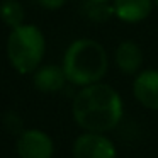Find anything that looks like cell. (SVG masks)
<instances>
[{"instance_id": "cell-1", "label": "cell", "mask_w": 158, "mask_h": 158, "mask_svg": "<svg viewBox=\"0 0 158 158\" xmlns=\"http://www.w3.org/2000/svg\"><path fill=\"white\" fill-rule=\"evenodd\" d=\"M73 119L85 133L104 134L123 119V99L110 85L94 83L83 87L72 104Z\"/></svg>"}, {"instance_id": "cell-2", "label": "cell", "mask_w": 158, "mask_h": 158, "mask_svg": "<svg viewBox=\"0 0 158 158\" xmlns=\"http://www.w3.org/2000/svg\"><path fill=\"white\" fill-rule=\"evenodd\" d=\"M109 60L102 44L94 39H77L63 58V72L73 85L89 87L99 83L107 73Z\"/></svg>"}, {"instance_id": "cell-3", "label": "cell", "mask_w": 158, "mask_h": 158, "mask_svg": "<svg viewBox=\"0 0 158 158\" xmlns=\"http://www.w3.org/2000/svg\"><path fill=\"white\" fill-rule=\"evenodd\" d=\"M7 56L10 65L22 75L36 72L44 56L43 32L32 24L14 27L7 39Z\"/></svg>"}, {"instance_id": "cell-4", "label": "cell", "mask_w": 158, "mask_h": 158, "mask_svg": "<svg viewBox=\"0 0 158 158\" xmlns=\"http://www.w3.org/2000/svg\"><path fill=\"white\" fill-rule=\"evenodd\" d=\"M15 148L21 158H51L55 153L51 136L41 129L22 131Z\"/></svg>"}, {"instance_id": "cell-5", "label": "cell", "mask_w": 158, "mask_h": 158, "mask_svg": "<svg viewBox=\"0 0 158 158\" xmlns=\"http://www.w3.org/2000/svg\"><path fill=\"white\" fill-rule=\"evenodd\" d=\"M75 158H116V146L107 136L99 133H83L73 143Z\"/></svg>"}, {"instance_id": "cell-6", "label": "cell", "mask_w": 158, "mask_h": 158, "mask_svg": "<svg viewBox=\"0 0 158 158\" xmlns=\"http://www.w3.org/2000/svg\"><path fill=\"white\" fill-rule=\"evenodd\" d=\"M133 94L136 100L146 109L158 110V72L144 70L134 78Z\"/></svg>"}, {"instance_id": "cell-7", "label": "cell", "mask_w": 158, "mask_h": 158, "mask_svg": "<svg viewBox=\"0 0 158 158\" xmlns=\"http://www.w3.org/2000/svg\"><path fill=\"white\" fill-rule=\"evenodd\" d=\"M112 9L123 22H139L151 14L153 0H114Z\"/></svg>"}, {"instance_id": "cell-8", "label": "cell", "mask_w": 158, "mask_h": 158, "mask_svg": "<svg viewBox=\"0 0 158 158\" xmlns=\"http://www.w3.org/2000/svg\"><path fill=\"white\" fill-rule=\"evenodd\" d=\"M143 63L141 48L134 41H123L116 49V65L126 75H134Z\"/></svg>"}, {"instance_id": "cell-9", "label": "cell", "mask_w": 158, "mask_h": 158, "mask_svg": "<svg viewBox=\"0 0 158 158\" xmlns=\"http://www.w3.org/2000/svg\"><path fill=\"white\" fill-rule=\"evenodd\" d=\"M65 82H66V75L63 72V66L46 65V66H41L34 73V87L46 94L61 90Z\"/></svg>"}, {"instance_id": "cell-10", "label": "cell", "mask_w": 158, "mask_h": 158, "mask_svg": "<svg viewBox=\"0 0 158 158\" xmlns=\"http://www.w3.org/2000/svg\"><path fill=\"white\" fill-rule=\"evenodd\" d=\"M0 19L10 27H19L24 21V9L17 0H4L0 4Z\"/></svg>"}, {"instance_id": "cell-11", "label": "cell", "mask_w": 158, "mask_h": 158, "mask_svg": "<svg viewBox=\"0 0 158 158\" xmlns=\"http://www.w3.org/2000/svg\"><path fill=\"white\" fill-rule=\"evenodd\" d=\"M110 14H114V9L107 2H89L87 5V15L94 21H106Z\"/></svg>"}, {"instance_id": "cell-12", "label": "cell", "mask_w": 158, "mask_h": 158, "mask_svg": "<svg viewBox=\"0 0 158 158\" xmlns=\"http://www.w3.org/2000/svg\"><path fill=\"white\" fill-rule=\"evenodd\" d=\"M66 0H39V4L43 5V7L46 9H51V10H55V9H60L63 4H65Z\"/></svg>"}, {"instance_id": "cell-13", "label": "cell", "mask_w": 158, "mask_h": 158, "mask_svg": "<svg viewBox=\"0 0 158 158\" xmlns=\"http://www.w3.org/2000/svg\"><path fill=\"white\" fill-rule=\"evenodd\" d=\"M89 2H107V0H89Z\"/></svg>"}, {"instance_id": "cell-14", "label": "cell", "mask_w": 158, "mask_h": 158, "mask_svg": "<svg viewBox=\"0 0 158 158\" xmlns=\"http://www.w3.org/2000/svg\"><path fill=\"white\" fill-rule=\"evenodd\" d=\"M153 2H155V5H156V7H158V0H153Z\"/></svg>"}]
</instances>
